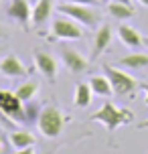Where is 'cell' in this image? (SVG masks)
<instances>
[{
  "mask_svg": "<svg viewBox=\"0 0 148 154\" xmlns=\"http://www.w3.org/2000/svg\"><path fill=\"white\" fill-rule=\"evenodd\" d=\"M103 73L108 75L109 83H112L114 95L126 97V95H132V93L136 91V87H138V81H136L132 75H128L126 71L118 69V67H112V65H103Z\"/></svg>",
  "mask_w": 148,
  "mask_h": 154,
  "instance_id": "obj_4",
  "label": "cell"
},
{
  "mask_svg": "<svg viewBox=\"0 0 148 154\" xmlns=\"http://www.w3.org/2000/svg\"><path fill=\"white\" fill-rule=\"evenodd\" d=\"M100 2H108V0H100Z\"/></svg>",
  "mask_w": 148,
  "mask_h": 154,
  "instance_id": "obj_29",
  "label": "cell"
},
{
  "mask_svg": "<svg viewBox=\"0 0 148 154\" xmlns=\"http://www.w3.org/2000/svg\"><path fill=\"white\" fill-rule=\"evenodd\" d=\"M0 112L10 118V120H16V122H26L24 120V106L23 101L18 100V95L12 91H6V89H2L0 91Z\"/></svg>",
  "mask_w": 148,
  "mask_h": 154,
  "instance_id": "obj_6",
  "label": "cell"
},
{
  "mask_svg": "<svg viewBox=\"0 0 148 154\" xmlns=\"http://www.w3.org/2000/svg\"><path fill=\"white\" fill-rule=\"evenodd\" d=\"M120 67L126 69H146L148 67V55L146 53H130L120 59Z\"/></svg>",
  "mask_w": 148,
  "mask_h": 154,
  "instance_id": "obj_15",
  "label": "cell"
},
{
  "mask_svg": "<svg viewBox=\"0 0 148 154\" xmlns=\"http://www.w3.org/2000/svg\"><path fill=\"white\" fill-rule=\"evenodd\" d=\"M89 120L91 122H100L108 132H114L120 126H126V124L134 122V112H130L126 108H118L116 103H112V101H106L95 114H91Z\"/></svg>",
  "mask_w": 148,
  "mask_h": 154,
  "instance_id": "obj_1",
  "label": "cell"
},
{
  "mask_svg": "<svg viewBox=\"0 0 148 154\" xmlns=\"http://www.w3.org/2000/svg\"><path fill=\"white\" fill-rule=\"evenodd\" d=\"M138 2H140L142 6H146V8H148V0H138Z\"/></svg>",
  "mask_w": 148,
  "mask_h": 154,
  "instance_id": "obj_25",
  "label": "cell"
},
{
  "mask_svg": "<svg viewBox=\"0 0 148 154\" xmlns=\"http://www.w3.org/2000/svg\"><path fill=\"white\" fill-rule=\"evenodd\" d=\"M37 89H39V85L35 83V81H24L16 87V95H18V100L23 101V103H29V101L37 95Z\"/></svg>",
  "mask_w": 148,
  "mask_h": 154,
  "instance_id": "obj_19",
  "label": "cell"
},
{
  "mask_svg": "<svg viewBox=\"0 0 148 154\" xmlns=\"http://www.w3.org/2000/svg\"><path fill=\"white\" fill-rule=\"evenodd\" d=\"M0 154H2V140H0Z\"/></svg>",
  "mask_w": 148,
  "mask_h": 154,
  "instance_id": "obj_28",
  "label": "cell"
},
{
  "mask_svg": "<svg viewBox=\"0 0 148 154\" xmlns=\"http://www.w3.org/2000/svg\"><path fill=\"white\" fill-rule=\"evenodd\" d=\"M35 65H37V69L47 77L49 81L57 79V61H55V57L51 53L35 51Z\"/></svg>",
  "mask_w": 148,
  "mask_h": 154,
  "instance_id": "obj_8",
  "label": "cell"
},
{
  "mask_svg": "<svg viewBox=\"0 0 148 154\" xmlns=\"http://www.w3.org/2000/svg\"><path fill=\"white\" fill-rule=\"evenodd\" d=\"M142 89H144V95H146V106H148V83H142Z\"/></svg>",
  "mask_w": 148,
  "mask_h": 154,
  "instance_id": "obj_23",
  "label": "cell"
},
{
  "mask_svg": "<svg viewBox=\"0 0 148 154\" xmlns=\"http://www.w3.org/2000/svg\"><path fill=\"white\" fill-rule=\"evenodd\" d=\"M144 47H148V37H144Z\"/></svg>",
  "mask_w": 148,
  "mask_h": 154,
  "instance_id": "obj_26",
  "label": "cell"
},
{
  "mask_svg": "<svg viewBox=\"0 0 148 154\" xmlns=\"http://www.w3.org/2000/svg\"><path fill=\"white\" fill-rule=\"evenodd\" d=\"M112 2H124V4H132V0H112Z\"/></svg>",
  "mask_w": 148,
  "mask_h": 154,
  "instance_id": "obj_24",
  "label": "cell"
},
{
  "mask_svg": "<svg viewBox=\"0 0 148 154\" xmlns=\"http://www.w3.org/2000/svg\"><path fill=\"white\" fill-rule=\"evenodd\" d=\"M10 144H12L16 150H18V148H29V146L35 144V136L26 130L12 132V134H10Z\"/></svg>",
  "mask_w": 148,
  "mask_h": 154,
  "instance_id": "obj_18",
  "label": "cell"
},
{
  "mask_svg": "<svg viewBox=\"0 0 148 154\" xmlns=\"http://www.w3.org/2000/svg\"><path fill=\"white\" fill-rule=\"evenodd\" d=\"M0 35H2V29H0Z\"/></svg>",
  "mask_w": 148,
  "mask_h": 154,
  "instance_id": "obj_30",
  "label": "cell"
},
{
  "mask_svg": "<svg viewBox=\"0 0 148 154\" xmlns=\"http://www.w3.org/2000/svg\"><path fill=\"white\" fill-rule=\"evenodd\" d=\"M61 2H75V4H89V6L100 4V0H61Z\"/></svg>",
  "mask_w": 148,
  "mask_h": 154,
  "instance_id": "obj_20",
  "label": "cell"
},
{
  "mask_svg": "<svg viewBox=\"0 0 148 154\" xmlns=\"http://www.w3.org/2000/svg\"><path fill=\"white\" fill-rule=\"evenodd\" d=\"M51 32L55 38H65V41H73V38H81L83 31L79 26L77 20H73L67 14H59L51 24Z\"/></svg>",
  "mask_w": 148,
  "mask_h": 154,
  "instance_id": "obj_5",
  "label": "cell"
},
{
  "mask_svg": "<svg viewBox=\"0 0 148 154\" xmlns=\"http://www.w3.org/2000/svg\"><path fill=\"white\" fill-rule=\"evenodd\" d=\"M65 122H67V118L63 114L59 108H55V106H45V108L41 109L39 118H37V128L43 136H47V138H57L63 130H65Z\"/></svg>",
  "mask_w": 148,
  "mask_h": 154,
  "instance_id": "obj_2",
  "label": "cell"
},
{
  "mask_svg": "<svg viewBox=\"0 0 148 154\" xmlns=\"http://www.w3.org/2000/svg\"><path fill=\"white\" fill-rule=\"evenodd\" d=\"M14 154H35V150H32V146H29V148H18Z\"/></svg>",
  "mask_w": 148,
  "mask_h": 154,
  "instance_id": "obj_21",
  "label": "cell"
},
{
  "mask_svg": "<svg viewBox=\"0 0 148 154\" xmlns=\"http://www.w3.org/2000/svg\"><path fill=\"white\" fill-rule=\"evenodd\" d=\"M61 59L65 63V67L71 71V73H83V71L89 69V61H87V57L75 51V49H69V47H65L61 49Z\"/></svg>",
  "mask_w": 148,
  "mask_h": 154,
  "instance_id": "obj_7",
  "label": "cell"
},
{
  "mask_svg": "<svg viewBox=\"0 0 148 154\" xmlns=\"http://www.w3.org/2000/svg\"><path fill=\"white\" fill-rule=\"evenodd\" d=\"M91 95H94V91H91L89 83H79L77 87H75L73 106H75V108H87L89 101H91Z\"/></svg>",
  "mask_w": 148,
  "mask_h": 154,
  "instance_id": "obj_17",
  "label": "cell"
},
{
  "mask_svg": "<svg viewBox=\"0 0 148 154\" xmlns=\"http://www.w3.org/2000/svg\"><path fill=\"white\" fill-rule=\"evenodd\" d=\"M32 14V8L29 0H12L10 2V8H8V16H12L18 23H29V18Z\"/></svg>",
  "mask_w": 148,
  "mask_h": 154,
  "instance_id": "obj_12",
  "label": "cell"
},
{
  "mask_svg": "<svg viewBox=\"0 0 148 154\" xmlns=\"http://www.w3.org/2000/svg\"><path fill=\"white\" fill-rule=\"evenodd\" d=\"M89 87H91V91L94 95H100V97H109V95H114V89H112V83H109L108 75H95L89 79Z\"/></svg>",
  "mask_w": 148,
  "mask_h": 154,
  "instance_id": "obj_14",
  "label": "cell"
},
{
  "mask_svg": "<svg viewBox=\"0 0 148 154\" xmlns=\"http://www.w3.org/2000/svg\"><path fill=\"white\" fill-rule=\"evenodd\" d=\"M59 12H61V14L71 16L73 20H77L79 24H83V26H87V29H94V26H97V24H100V20H101L100 12H97L94 6H89V4L61 2Z\"/></svg>",
  "mask_w": 148,
  "mask_h": 154,
  "instance_id": "obj_3",
  "label": "cell"
},
{
  "mask_svg": "<svg viewBox=\"0 0 148 154\" xmlns=\"http://www.w3.org/2000/svg\"><path fill=\"white\" fill-rule=\"evenodd\" d=\"M118 37H120V41H122L128 49H140V47L144 45V37H142L136 29L128 26V24H120V26H118Z\"/></svg>",
  "mask_w": 148,
  "mask_h": 154,
  "instance_id": "obj_11",
  "label": "cell"
},
{
  "mask_svg": "<svg viewBox=\"0 0 148 154\" xmlns=\"http://www.w3.org/2000/svg\"><path fill=\"white\" fill-rule=\"evenodd\" d=\"M136 128H138V130H146V128H148V120H144V122H140L138 126H136Z\"/></svg>",
  "mask_w": 148,
  "mask_h": 154,
  "instance_id": "obj_22",
  "label": "cell"
},
{
  "mask_svg": "<svg viewBox=\"0 0 148 154\" xmlns=\"http://www.w3.org/2000/svg\"><path fill=\"white\" fill-rule=\"evenodd\" d=\"M108 12L116 20H128L136 14V10L132 8V4H124V2H109L108 4Z\"/></svg>",
  "mask_w": 148,
  "mask_h": 154,
  "instance_id": "obj_16",
  "label": "cell"
},
{
  "mask_svg": "<svg viewBox=\"0 0 148 154\" xmlns=\"http://www.w3.org/2000/svg\"><path fill=\"white\" fill-rule=\"evenodd\" d=\"M112 37H114V32H112V26L109 24H101L97 32L94 35V45H91V57H100L106 49L109 47L112 43Z\"/></svg>",
  "mask_w": 148,
  "mask_h": 154,
  "instance_id": "obj_9",
  "label": "cell"
},
{
  "mask_svg": "<svg viewBox=\"0 0 148 154\" xmlns=\"http://www.w3.org/2000/svg\"><path fill=\"white\" fill-rule=\"evenodd\" d=\"M0 73L4 77H24L29 71L24 69V65L20 63V59L16 55H6L0 61Z\"/></svg>",
  "mask_w": 148,
  "mask_h": 154,
  "instance_id": "obj_10",
  "label": "cell"
},
{
  "mask_svg": "<svg viewBox=\"0 0 148 154\" xmlns=\"http://www.w3.org/2000/svg\"><path fill=\"white\" fill-rule=\"evenodd\" d=\"M51 10H53V0H39L37 4H32V14H31L32 24L35 26L45 24L51 16Z\"/></svg>",
  "mask_w": 148,
  "mask_h": 154,
  "instance_id": "obj_13",
  "label": "cell"
},
{
  "mask_svg": "<svg viewBox=\"0 0 148 154\" xmlns=\"http://www.w3.org/2000/svg\"><path fill=\"white\" fill-rule=\"evenodd\" d=\"M29 2H31V4H37V2H39V0H29Z\"/></svg>",
  "mask_w": 148,
  "mask_h": 154,
  "instance_id": "obj_27",
  "label": "cell"
}]
</instances>
